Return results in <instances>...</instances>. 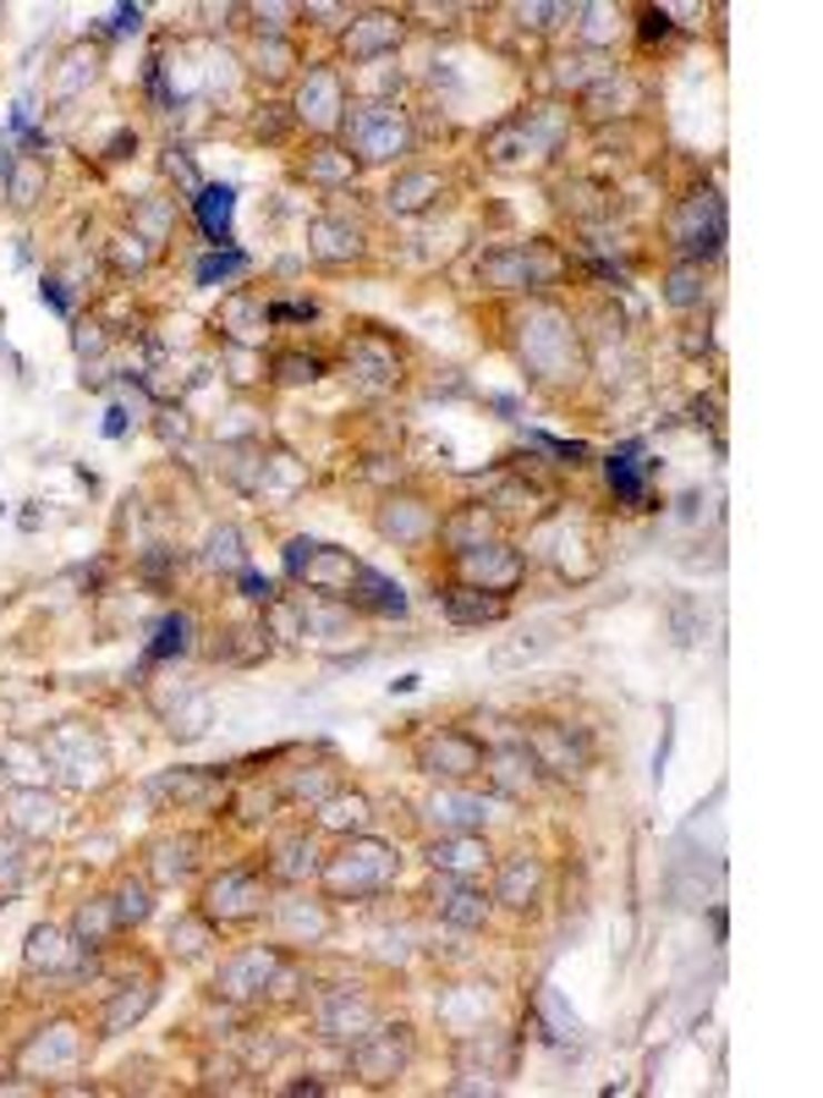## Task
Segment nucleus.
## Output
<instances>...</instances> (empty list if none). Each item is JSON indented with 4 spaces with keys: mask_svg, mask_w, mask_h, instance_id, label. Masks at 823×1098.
<instances>
[{
    "mask_svg": "<svg viewBox=\"0 0 823 1098\" xmlns=\"http://www.w3.org/2000/svg\"><path fill=\"white\" fill-rule=\"evenodd\" d=\"M330 890H352V896H368V890H384L390 879H395V857H390V846H379V840H358V846H347L335 862H330Z\"/></svg>",
    "mask_w": 823,
    "mask_h": 1098,
    "instance_id": "obj_1",
    "label": "nucleus"
},
{
    "mask_svg": "<svg viewBox=\"0 0 823 1098\" xmlns=\"http://www.w3.org/2000/svg\"><path fill=\"white\" fill-rule=\"evenodd\" d=\"M347 143L363 160H395L407 149V121L395 116V104H358L347 116Z\"/></svg>",
    "mask_w": 823,
    "mask_h": 1098,
    "instance_id": "obj_2",
    "label": "nucleus"
},
{
    "mask_svg": "<svg viewBox=\"0 0 823 1098\" xmlns=\"http://www.w3.org/2000/svg\"><path fill=\"white\" fill-rule=\"evenodd\" d=\"M675 242H681V253L697 259V264H703V253H720V242H725V209H720L714 192H697V198L675 214Z\"/></svg>",
    "mask_w": 823,
    "mask_h": 1098,
    "instance_id": "obj_3",
    "label": "nucleus"
},
{
    "mask_svg": "<svg viewBox=\"0 0 823 1098\" xmlns=\"http://www.w3.org/2000/svg\"><path fill=\"white\" fill-rule=\"evenodd\" d=\"M352 1066L363 1071L368 1082H390V1077L407 1066V1038H401V1027H373V1032H358Z\"/></svg>",
    "mask_w": 823,
    "mask_h": 1098,
    "instance_id": "obj_4",
    "label": "nucleus"
},
{
    "mask_svg": "<svg viewBox=\"0 0 823 1098\" xmlns=\"http://www.w3.org/2000/svg\"><path fill=\"white\" fill-rule=\"evenodd\" d=\"M358 571H363V566H358L352 555H341V549H324V545H319L313 555H308V560H302V566H297V577H302L308 588H319L324 599H352V582H358Z\"/></svg>",
    "mask_w": 823,
    "mask_h": 1098,
    "instance_id": "obj_5",
    "label": "nucleus"
},
{
    "mask_svg": "<svg viewBox=\"0 0 823 1098\" xmlns=\"http://www.w3.org/2000/svg\"><path fill=\"white\" fill-rule=\"evenodd\" d=\"M461 571L472 577V588H483V593H505L516 577H522V555L505 545H478L461 555Z\"/></svg>",
    "mask_w": 823,
    "mask_h": 1098,
    "instance_id": "obj_6",
    "label": "nucleus"
},
{
    "mask_svg": "<svg viewBox=\"0 0 823 1098\" xmlns=\"http://www.w3.org/2000/svg\"><path fill=\"white\" fill-rule=\"evenodd\" d=\"M423 769H429V775L466 780V775H478V769H483V747H478L472 736L445 731V736H434V741H423Z\"/></svg>",
    "mask_w": 823,
    "mask_h": 1098,
    "instance_id": "obj_7",
    "label": "nucleus"
},
{
    "mask_svg": "<svg viewBox=\"0 0 823 1098\" xmlns=\"http://www.w3.org/2000/svg\"><path fill=\"white\" fill-rule=\"evenodd\" d=\"M478 280L494 291H528V286H544V264H539V253L511 248V253H489L478 264Z\"/></svg>",
    "mask_w": 823,
    "mask_h": 1098,
    "instance_id": "obj_8",
    "label": "nucleus"
},
{
    "mask_svg": "<svg viewBox=\"0 0 823 1098\" xmlns=\"http://www.w3.org/2000/svg\"><path fill=\"white\" fill-rule=\"evenodd\" d=\"M528 752H533V763L549 769V775H576L582 769V741L565 731V726H533L528 731Z\"/></svg>",
    "mask_w": 823,
    "mask_h": 1098,
    "instance_id": "obj_9",
    "label": "nucleus"
},
{
    "mask_svg": "<svg viewBox=\"0 0 823 1098\" xmlns=\"http://www.w3.org/2000/svg\"><path fill=\"white\" fill-rule=\"evenodd\" d=\"M445 616L456 621V627H483V621H500L505 616V593H483V588H472V582H461L445 593Z\"/></svg>",
    "mask_w": 823,
    "mask_h": 1098,
    "instance_id": "obj_10",
    "label": "nucleus"
},
{
    "mask_svg": "<svg viewBox=\"0 0 823 1098\" xmlns=\"http://www.w3.org/2000/svg\"><path fill=\"white\" fill-rule=\"evenodd\" d=\"M274 978V956L270 950H248V956H237L225 972H220V995H259L264 984Z\"/></svg>",
    "mask_w": 823,
    "mask_h": 1098,
    "instance_id": "obj_11",
    "label": "nucleus"
},
{
    "mask_svg": "<svg viewBox=\"0 0 823 1098\" xmlns=\"http://www.w3.org/2000/svg\"><path fill=\"white\" fill-rule=\"evenodd\" d=\"M539 885H544V874H539V862H533V857H511V862L500 868V885H494V901H505V907H533V896H539Z\"/></svg>",
    "mask_w": 823,
    "mask_h": 1098,
    "instance_id": "obj_12",
    "label": "nucleus"
},
{
    "mask_svg": "<svg viewBox=\"0 0 823 1098\" xmlns=\"http://www.w3.org/2000/svg\"><path fill=\"white\" fill-rule=\"evenodd\" d=\"M259 907V879H248V874H225V879H214L209 885V912L214 917H248Z\"/></svg>",
    "mask_w": 823,
    "mask_h": 1098,
    "instance_id": "obj_13",
    "label": "nucleus"
},
{
    "mask_svg": "<svg viewBox=\"0 0 823 1098\" xmlns=\"http://www.w3.org/2000/svg\"><path fill=\"white\" fill-rule=\"evenodd\" d=\"M483 862H489V846L478 840V829L472 835H451V840L434 846V868H445V874H478Z\"/></svg>",
    "mask_w": 823,
    "mask_h": 1098,
    "instance_id": "obj_14",
    "label": "nucleus"
},
{
    "mask_svg": "<svg viewBox=\"0 0 823 1098\" xmlns=\"http://www.w3.org/2000/svg\"><path fill=\"white\" fill-rule=\"evenodd\" d=\"M434 528V517H429V506H418V500H390L384 506V517H379V533H390V539H423Z\"/></svg>",
    "mask_w": 823,
    "mask_h": 1098,
    "instance_id": "obj_15",
    "label": "nucleus"
},
{
    "mask_svg": "<svg viewBox=\"0 0 823 1098\" xmlns=\"http://www.w3.org/2000/svg\"><path fill=\"white\" fill-rule=\"evenodd\" d=\"M489 528H494V522H489V511H483V506H466V511H456V517H445V522H440V539L456 549V555H466V549H478L483 539H489Z\"/></svg>",
    "mask_w": 823,
    "mask_h": 1098,
    "instance_id": "obj_16",
    "label": "nucleus"
},
{
    "mask_svg": "<svg viewBox=\"0 0 823 1098\" xmlns=\"http://www.w3.org/2000/svg\"><path fill=\"white\" fill-rule=\"evenodd\" d=\"M434 907H440V917H445V922H456V928H478V922L489 917V901H483L472 885H456V879L445 885V901L434 896Z\"/></svg>",
    "mask_w": 823,
    "mask_h": 1098,
    "instance_id": "obj_17",
    "label": "nucleus"
},
{
    "mask_svg": "<svg viewBox=\"0 0 823 1098\" xmlns=\"http://www.w3.org/2000/svg\"><path fill=\"white\" fill-rule=\"evenodd\" d=\"M231 187H198V220L209 231V242H231Z\"/></svg>",
    "mask_w": 823,
    "mask_h": 1098,
    "instance_id": "obj_18",
    "label": "nucleus"
},
{
    "mask_svg": "<svg viewBox=\"0 0 823 1098\" xmlns=\"http://www.w3.org/2000/svg\"><path fill=\"white\" fill-rule=\"evenodd\" d=\"M313 253L319 259H358V248H363V237L352 231V226H341V220H313Z\"/></svg>",
    "mask_w": 823,
    "mask_h": 1098,
    "instance_id": "obj_19",
    "label": "nucleus"
},
{
    "mask_svg": "<svg viewBox=\"0 0 823 1098\" xmlns=\"http://www.w3.org/2000/svg\"><path fill=\"white\" fill-rule=\"evenodd\" d=\"M434 198H440V177H429V171H412V177H401V182L390 187V209L395 214H418Z\"/></svg>",
    "mask_w": 823,
    "mask_h": 1098,
    "instance_id": "obj_20",
    "label": "nucleus"
},
{
    "mask_svg": "<svg viewBox=\"0 0 823 1098\" xmlns=\"http://www.w3.org/2000/svg\"><path fill=\"white\" fill-rule=\"evenodd\" d=\"M533 752L528 747H511V752H494V769H489V780L494 786H505V791H522V786H533Z\"/></svg>",
    "mask_w": 823,
    "mask_h": 1098,
    "instance_id": "obj_21",
    "label": "nucleus"
},
{
    "mask_svg": "<svg viewBox=\"0 0 823 1098\" xmlns=\"http://www.w3.org/2000/svg\"><path fill=\"white\" fill-rule=\"evenodd\" d=\"M401 39V22L395 17H363L358 22V33H352V56H363V61H373L384 44H395Z\"/></svg>",
    "mask_w": 823,
    "mask_h": 1098,
    "instance_id": "obj_22",
    "label": "nucleus"
},
{
    "mask_svg": "<svg viewBox=\"0 0 823 1098\" xmlns=\"http://www.w3.org/2000/svg\"><path fill=\"white\" fill-rule=\"evenodd\" d=\"M11 813H17V829H50L56 824V802L44 791H11Z\"/></svg>",
    "mask_w": 823,
    "mask_h": 1098,
    "instance_id": "obj_23",
    "label": "nucleus"
},
{
    "mask_svg": "<svg viewBox=\"0 0 823 1098\" xmlns=\"http://www.w3.org/2000/svg\"><path fill=\"white\" fill-rule=\"evenodd\" d=\"M67 961H72L67 939H61L56 928H33V939H28V967H67Z\"/></svg>",
    "mask_w": 823,
    "mask_h": 1098,
    "instance_id": "obj_24",
    "label": "nucleus"
},
{
    "mask_svg": "<svg viewBox=\"0 0 823 1098\" xmlns=\"http://www.w3.org/2000/svg\"><path fill=\"white\" fill-rule=\"evenodd\" d=\"M363 1021H368L363 1000H347V995H335V1006H324V1032H330V1038H352Z\"/></svg>",
    "mask_w": 823,
    "mask_h": 1098,
    "instance_id": "obj_25",
    "label": "nucleus"
},
{
    "mask_svg": "<svg viewBox=\"0 0 823 1098\" xmlns=\"http://www.w3.org/2000/svg\"><path fill=\"white\" fill-rule=\"evenodd\" d=\"M335 104H341V93H335V78H324V72H313V83L302 89V116H313L319 127L335 116Z\"/></svg>",
    "mask_w": 823,
    "mask_h": 1098,
    "instance_id": "obj_26",
    "label": "nucleus"
},
{
    "mask_svg": "<svg viewBox=\"0 0 823 1098\" xmlns=\"http://www.w3.org/2000/svg\"><path fill=\"white\" fill-rule=\"evenodd\" d=\"M358 588H363L368 605H373V610H384V616H401V610H407L401 588H395V582H384V577H379V571H368V566L358 571Z\"/></svg>",
    "mask_w": 823,
    "mask_h": 1098,
    "instance_id": "obj_27",
    "label": "nucleus"
},
{
    "mask_svg": "<svg viewBox=\"0 0 823 1098\" xmlns=\"http://www.w3.org/2000/svg\"><path fill=\"white\" fill-rule=\"evenodd\" d=\"M434 813H445V829H451V835H472L483 808H478L472 797H451V791H440V797H434Z\"/></svg>",
    "mask_w": 823,
    "mask_h": 1098,
    "instance_id": "obj_28",
    "label": "nucleus"
},
{
    "mask_svg": "<svg viewBox=\"0 0 823 1098\" xmlns=\"http://www.w3.org/2000/svg\"><path fill=\"white\" fill-rule=\"evenodd\" d=\"M347 363L363 368V379H395V352H384L379 341H358L347 352Z\"/></svg>",
    "mask_w": 823,
    "mask_h": 1098,
    "instance_id": "obj_29",
    "label": "nucleus"
},
{
    "mask_svg": "<svg viewBox=\"0 0 823 1098\" xmlns=\"http://www.w3.org/2000/svg\"><path fill=\"white\" fill-rule=\"evenodd\" d=\"M664 297H670L675 308H692V302H703V264H697V259H686L681 270L670 274V286H664Z\"/></svg>",
    "mask_w": 823,
    "mask_h": 1098,
    "instance_id": "obj_30",
    "label": "nucleus"
},
{
    "mask_svg": "<svg viewBox=\"0 0 823 1098\" xmlns=\"http://www.w3.org/2000/svg\"><path fill=\"white\" fill-rule=\"evenodd\" d=\"M610 489H615L626 506H642V472H638V457H632V451L610 457Z\"/></svg>",
    "mask_w": 823,
    "mask_h": 1098,
    "instance_id": "obj_31",
    "label": "nucleus"
},
{
    "mask_svg": "<svg viewBox=\"0 0 823 1098\" xmlns=\"http://www.w3.org/2000/svg\"><path fill=\"white\" fill-rule=\"evenodd\" d=\"M187 616H165L160 621V638L149 642V659H171V653H187Z\"/></svg>",
    "mask_w": 823,
    "mask_h": 1098,
    "instance_id": "obj_32",
    "label": "nucleus"
},
{
    "mask_svg": "<svg viewBox=\"0 0 823 1098\" xmlns=\"http://www.w3.org/2000/svg\"><path fill=\"white\" fill-rule=\"evenodd\" d=\"M149 1000H154V995H149V989H138V995H121V1000H116V1006L104 1010V1032H121V1027H127V1021H138V1016H143V1010H149Z\"/></svg>",
    "mask_w": 823,
    "mask_h": 1098,
    "instance_id": "obj_33",
    "label": "nucleus"
},
{
    "mask_svg": "<svg viewBox=\"0 0 823 1098\" xmlns=\"http://www.w3.org/2000/svg\"><path fill=\"white\" fill-rule=\"evenodd\" d=\"M110 928H116V907H104V901L83 907V917H78V939H83V945H99Z\"/></svg>",
    "mask_w": 823,
    "mask_h": 1098,
    "instance_id": "obj_34",
    "label": "nucleus"
},
{
    "mask_svg": "<svg viewBox=\"0 0 823 1098\" xmlns=\"http://www.w3.org/2000/svg\"><path fill=\"white\" fill-rule=\"evenodd\" d=\"M539 1010H544V1021L554 1027V1032H549L554 1044L576 1038V1016H565V1010H560V995H554V989H539Z\"/></svg>",
    "mask_w": 823,
    "mask_h": 1098,
    "instance_id": "obj_35",
    "label": "nucleus"
},
{
    "mask_svg": "<svg viewBox=\"0 0 823 1098\" xmlns=\"http://www.w3.org/2000/svg\"><path fill=\"white\" fill-rule=\"evenodd\" d=\"M149 917V885H121L116 890V922H143Z\"/></svg>",
    "mask_w": 823,
    "mask_h": 1098,
    "instance_id": "obj_36",
    "label": "nucleus"
},
{
    "mask_svg": "<svg viewBox=\"0 0 823 1098\" xmlns=\"http://www.w3.org/2000/svg\"><path fill=\"white\" fill-rule=\"evenodd\" d=\"M83 78H93V56L89 50H72V56H67V72L56 78V93H78Z\"/></svg>",
    "mask_w": 823,
    "mask_h": 1098,
    "instance_id": "obj_37",
    "label": "nucleus"
},
{
    "mask_svg": "<svg viewBox=\"0 0 823 1098\" xmlns=\"http://www.w3.org/2000/svg\"><path fill=\"white\" fill-rule=\"evenodd\" d=\"M209 726V698H192L182 715H171V736H198Z\"/></svg>",
    "mask_w": 823,
    "mask_h": 1098,
    "instance_id": "obj_38",
    "label": "nucleus"
},
{
    "mask_svg": "<svg viewBox=\"0 0 823 1098\" xmlns=\"http://www.w3.org/2000/svg\"><path fill=\"white\" fill-rule=\"evenodd\" d=\"M308 177H319V182H335V177H352V154H335V149H324L319 160H308Z\"/></svg>",
    "mask_w": 823,
    "mask_h": 1098,
    "instance_id": "obj_39",
    "label": "nucleus"
},
{
    "mask_svg": "<svg viewBox=\"0 0 823 1098\" xmlns=\"http://www.w3.org/2000/svg\"><path fill=\"white\" fill-rule=\"evenodd\" d=\"M6 187H11V203H17V209H28V203H33V192H39V171H33V166H11Z\"/></svg>",
    "mask_w": 823,
    "mask_h": 1098,
    "instance_id": "obj_40",
    "label": "nucleus"
},
{
    "mask_svg": "<svg viewBox=\"0 0 823 1098\" xmlns=\"http://www.w3.org/2000/svg\"><path fill=\"white\" fill-rule=\"evenodd\" d=\"M274 874H313V851L302 846V840H291V846H280V862H274Z\"/></svg>",
    "mask_w": 823,
    "mask_h": 1098,
    "instance_id": "obj_41",
    "label": "nucleus"
},
{
    "mask_svg": "<svg viewBox=\"0 0 823 1098\" xmlns=\"http://www.w3.org/2000/svg\"><path fill=\"white\" fill-rule=\"evenodd\" d=\"M209 566H242V549H237V533H231V528H220V533L209 539Z\"/></svg>",
    "mask_w": 823,
    "mask_h": 1098,
    "instance_id": "obj_42",
    "label": "nucleus"
},
{
    "mask_svg": "<svg viewBox=\"0 0 823 1098\" xmlns=\"http://www.w3.org/2000/svg\"><path fill=\"white\" fill-rule=\"evenodd\" d=\"M220 653L237 659V665H242V659H259V653H264V632H231V642H225Z\"/></svg>",
    "mask_w": 823,
    "mask_h": 1098,
    "instance_id": "obj_43",
    "label": "nucleus"
},
{
    "mask_svg": "<svg viewBox=\"0 0 823 1098\" xmlns=\"http://www.w3.org/2000/svg\"><path fill=\"white\" fill-rule=\"evenodd\" d=\"M237 270H242V253H220V259H203L198 264V280L214 286V280H225V274H237Z\"/></svg>",
    "mask_w": 823,
    "mask_h": 1098,
    "instance_id": "obj_44",
    "label": "nucleus"
},
{
    "mask_svg": "<svg viewBox=\"0 0 823 1098\" xmlns=\"http://www.w3.org/2000/svg\"><path fill=\"white\" fill-rule=\"evenodd\" d=\"M274 368H280V379H291V385H302V379H319V358H297V352H291V358H280Z\"/></svg>",
    "mask_w": 823,
    "mask_h": 1098,
    "instance_id": "obj_45",
    "label": "nucleus"
},
{
    "mask_svg": "<svg viewBox=\"0 0 823 1098\" xmlns=\"http://www.w3.org/2000/svg\"><path fill=\"white\" fill-rule=\"evenodd\" d=\"M0 885H6V890L22 885V862H17V846H11V840L0 846Z\"/></svg>",
    "mask_w": 823,
    "mask_h": 1098,
    "instance_id": "obj_46",
    "label": "nucleus"
},
{
    "mask_svg": "<svg viewBox=\"0 0 823 1098\" xmlns=\"http://www.w3.org/2000/svg\"><path fill=\"white\" fill-rule=\"evenodd\" d=\"M242 593L253 599V605H274V588L270 577H259V571H242Z\"/></svg>",
    "mask_w": 823,
    "mask_h": 1098,
    "instance_id": "obj_47",
    "label": "nucleus"
},
{
    "mask_svg": "<svg viewBox=\"0 0 823 1098\" xmlns=\"http://www.w3.org/2000/svg\"><path fill=\"white\" fill-rule=\"evenodd\" d=\"M642 22H648V28H642V33H648V39H653V33H664V22H670V17H664V11H642Z\"/></svg>",
    "mask_w": 823,
    "mask_h": 1098,
    "instance_id": "obj_48",
    "label": "nucleus"
},
{
    "mask_svg": "<svg viewBox=\"0 0 823 1098\" xmlns=\"http://www.w3.org/2000/svg\"><path fill=\"white\" fill-rule=\"evenodd\" d=\"M6 177H11V149L0 143V182H6Z\"/></svg>",
    "mask_w": 823,
    "mask_h": 1098,
    "instance_id": "obj_49",
    "label": "nucleus"
}]
</instances>
